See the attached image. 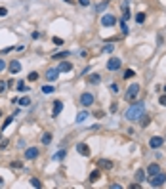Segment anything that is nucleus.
<instances>
[{
    "mask_svg": "<svg viewBox=\"0 0 166 189\" xmlns=\"http://www.w3.org/2000/svg\"><path fill=\"white\" fill-rule=\"evenodd\" d=\"M17 90H19V92H27L29 88H27V84H25L23 80H19V82H17Z\"/></svg>",
    "mask_w": 166,
    "mask_h": 189,
    "instance_id": "obj_32",
    "label": "nucleus"
},
{
    "mask_svg": "<svg viewBox=\"0 0 166 189\" xmlns=\"http://www.w3.org/2000/svg\"><path fill=\"white\" fill-rule=\"evenodd\" d=\"M8 16V8H0V17H6Z\"/></svg>",
    "mask_w": 166,
    "mask_h": 189,
    "instance_id": "obj_39",
    "label": "nucleus"
},
{
    "mask_svg": "<svg viewBox=\"0 0 166 189\" xmlns=\"http://www.w3.org/2000/svg\"><path fill=\"white\" fill-rule=\"evenodd\" d=\"M13 119H16V115H10V117H8V119H6V120H4V124H2V128H0V132H2V130H4V128H8V126L12 124V120H13Z\"/></svg>",
    "mask_w": 166,
    "mask_h": 189,
    "instance_id": "obj_26",
    "label": "nucleus"
},
{
    "mask_svg": "<svg viewBox=\"0 0 166 189\" xmlns=\"http://www.w3.org/2000/svg\"><path fill=\"white\" fill-rule=\"evenodd\" d=\"M145 19H147V16H145V13H143V12H140L138 13V16H136V23H145Z\"/></svg>",
    "mask_w": 166,
    "mask_h": 189,
    "instance_id": "obj_25",
    "label": "nucleus"
},
{
    "mask_svg": "<svg viewBox=\"0 0 166 189\" xmlns=\"http://www.w3.org/2000/svg\"><path fill=\"white\" fill-rule=\"evenodd\" d=\"M4 69H6V61L2 59V57H0V73H2Z\"/></svg>",
    "mask_w": 166,
    "mask_h": 189,
    "instance_id": "obj_40",
    "label": "nucleus"
},
{
    "mask_svg": "<svg viewBox=\"0 0 166 189\" xmlns=\"http://www.w3.org/2000/svg\"><path fill=\"white\" fill-rule=\"evenodd\" d=\"M136 75V73H134V69H126L124 71V75H122V77H124V78H132Z\"/></svg>",
    "mask_w": 166,
    "mask_h": 189,
    "instance_id": "obj_34",
    "label": "nucleus"
},
{
    "mask_svg": "<svg viewBox=\"0 0 166 189\" xmlns=\"http://www.w3.org/2000/svg\"><path fill=\"white\" fill-rule=\"evenodd\" d=\"M107 6H109V0H101V2L96 6V12H97V13H101V12L107 8Z\"/></svg>",
    "mask_w": 166,
    "mask_h": 189,
    "instance_id": "obj_16",
    "label": "nucleus"
},
{
    "mask_svg": "<svg viewBox=\"0 0 166 189\" xmlns=\"http://www.w3.org/2000/svg\"><path fill=\"white\" fill-rule=\"evenodd\" d=\"M31 185H33L34 189H40V187H42V184H40L38 178H31Z\"/></svg>",
    "mask_w": 166,
    "mask_h": 189,
    "instance_id": "obj_27",
    "label": "nucleus"
},
{
    "mask_svg": "<svg viewBox=\"0 0 166 189\" xmlns=\"http://www.w3.org/2000/svg\"><path fill=\"white\" fill-rule=\"evenodd\" d=\"M52 40H54V44H55V46H61V44H63V38H59V36H54Z\"/></svg>",
    "mask_w": 166,
    "mask_h": 189,
    "instance_id": "obj_36",
    "label": "nucleus"
},
{
    "mask_svg": "<svg viewBox=\"0 0 166 189\" xmlns=\"http://www.w3.org/2000/svg\"><path fill=\"white\" fill-rule=\"evenodd\" d=\"M65 157H67V151H65V149H59V151H57V153H55V161H63V159Z\"/></svg>",
    "mask_w": 166,
    "mask_h": 189,
    "instance_id": "obj_22",
    "label": "nucleus"
},
{
    "mask_svg": "<svg viewBox=\"0 0 166 189\" xmlns=\"http://www.w3.org/2000/svg\"><path fill=\"white\" fill-rule=\"evenodd\" d=\"M120 31H122V34H128V31H130L128 25H126V21H122V19H120Z\"/></svg>",
    "mask_w": 166,
    "mask_h": 189,
    "instance_id": "obj_30",
    "label": "nucleus"
},
{
    "mask_svg": "<svg viewBox=\"0 0 166 189\" xmlns=\"http://www.w3.org/2000/svg\"><path fill=\"white\" fill-rule=\"evenodd\" d=\"M8 69H10L12 75H17V73L21 71V63H19L17 59H12V61H10V65H8Z\"/></svg>",
    "mask_w": 166,
    "mask_h": 189,
    "instance_id": "obj_10",
    "label": "nucleus"
},
{
    "mask_svg": "<svg viewBox=\"0 0 166 189\" xmlns=\"http://www.w3.org/2000/svg\"><path fill=\"white\" fill-rule=\"evenodd\" d=\"M113 50H115V46H113V44H105V46H103V52H105V54H111Z\"/></svg>",
    "mask_w": 166,
    "mask_h": 189,
    "instance_id": "obj_35",
    "label": "nucleus"
},
{
    "mask_svg": "<svg viewBox=\"0 0 166 189\" xmlns=\"http://www.w3.org/2000/svg\"><path fill=\"white\" fill-rule=\"evenodd\" d=\"M164 181H166V174L161 172V174H155V176H151L149 185H151V187H162Z\"/></svg>",
    "mask_w": 166,
    "mask_h": 189,
    "instance_id": "obj_3",
    "label": "nucleus"
},
{
    "mask_svg": "<svg viewBox=\"0 0 166 189\" xmlns=\"http://www.w3.org/2000/svg\"><path fill=\"white\" fill-rule=\"evenodd\" d=\"M57 69H59V73H69V71H73V63L71 61H61Z\"/></svg>",
    "mask_w": 166,
    "mask_h": 189,
    "instance_id": "obj_12",
    "label": "nucleus"
},
{
    "mask_svg": "<svg viewBox=\"0 0 166 189\" xmlns=\"http://www.w3.org/2000/svg\"><path fill=\"white\" fill-rule=\"evenodd\" d=\"M17 103H19L21 107H27V105H31V98H29V96H23L21 99H17Z\"/></svg>",
    "mask_w": 166,
    "mask_h": 189,
    "instance_id": "obj_20",
    "label": "nucleus"
},
{
    "mask_svg": "<svg viewBox=\"0 0 166 189\" xmlns=\"http://www.w3.org/2000/svg\"><path fill=\"white\" fill-rule=\"evenodd\" d=\"M99 178H101V170H99V168H97V170H94V172L90 174V181H97Z\"/></svg>",
    "mask_w": 166,
    "mask_h": 189,
    "instance_id": "obj_21",
    "label": "nucleus"
},
{
    "mask_svg": "<svg viewBox=\"0 0 166 189\" xmlns=\"http://www.w3.org/2000/svg\"><path fill=\"white\" fill-rule=\"evenodd\" d=\"M99 170H111L113 168V161H105V159H101V161L97 162Z\"/></svg>",
    "mask_w": 166,
    "mask_h": 189,
    "instance_id": "obj_14",
    "label": "nucleus"
},
{
    "mask_svg": "<svg viewBox=\"0 0 166 189\" xmlns=\"http://www.w3.org/2000/svg\"><path fill=\"white\" fill-rule=\"evenodd\" d=\"M140 90H141L140 84H132V86L126 90L124 99H126V101H136V99H138V96H140Z\"/></svg>",
    "mask_w": 166,
    "mask_h": 189,
    "instance_id": "obj_2",
    "label": "nucleus"
},
{
    "mask_svg": "<svg viewBox=\"0 0 166 189\" xmlns=\"http://www.w3.org/2000/svg\"><path fill=\"white\" fill-rule=\"evenodd\" d=\"M115 23H117V19H115V16H111V13L101 16V25H103V27H113Z\"/></svg>",
    "mask_w": 166,
    "mask_h": 189,
    "instance_id": "obj_7",
    "label": "nucleus"
},
{
    "mask_svg": "<svg viewBox=\"0 0 166 189\" xmlns=\"http://www.w3.org/2000/svg\"><path fill=\"white\" fill-rule=\"evenodd\" d=\"M40 90H42V94H54L55 92V88H54V86H50V84H44Z\"/></svg>",
    "mask_w": 166,
    "mask_h": 189,
    "instance_id": "obj_24",
    "label": "nucleus"
},
{
    "mask_svg": "<svg viewBox=\"0 0 166 189\" xmlns=\"http://www.w3.org/2000/svg\"><path fill=\"white\" fill-rule=\"evenodd\" d=\"M37 157H38V149L37 147H29L25 151V159H27V161H34Z\"/></svg>",
    "mask_w": 166,
    "mask_h": 189,
    "instance_id": "obj_9",
    "label": "nucleus"
},
{
    "mask_svg": "<svg viewBox=\"0 0 166 189\" xmlns=\"http://www.w3.org/2000/svg\"><path fill=\"white\" fill-rule=\"evenodd\" d=\"M86 119H88V113H86V111H80V113L76 115V122H78V124H82Z\"/></svg>",
    "mask_w": 166,
    "mask_h": 189,
    "instance_id": "obj_19",
    "label": "nucleus"
},
{
    "mask_svg": "<svg viewBox=\"0 0 166 189\" xmlns=\"http://www.w3.org/2000/svg\"><path fill=\"white\" fill-rule=\"evenodd\" d=\"M37 78H38V73H34V71H33V73H29V75H27V80H29V82H34Z\"/></svg>",
    "mask_w": 166,
    "mask_h": 189,
    "instance_id": "obj_28",
    "label": "nucleus"
},
{
    "mask_svg": "<svg viewBox=\"0 0 166 189\" xmlns=\"http://www.w3.org/2000/svg\"><path fill=\"white\" fill-rule=\"evenodd\" d=\"M2 92H6V82L0 80V94H2Z\"/></svg>",
    "mask_w": 166,
    "mask_h": 189,
    "instance_id": "obj_42",
    "label": "nucleus"
},
{
    "mask_svg": "<svg viewBox=\"0 0 166 189\" xmlns=\"http://www.w3.org/2000/svg\"><path fill=\"white\" fill-rule=\"evenodd\" d=\"M122 67V59L120 57H111L109 61H107V71H118Z\"/></svg>",
    "mask_w": 166,
    "mask_h": 189,
    "instance_id": "obj_4",
    "label": "nucleus"
},
{
    "mask_svg": "<svg viewBox=\"0 0 166 189\" xmlns=\"http://www.w3.org/2000/svg\"><path fill=\"white\" fill-rule=\"evenodd\" d=\"M158 103L166 107V94H164V96H161V98H158Z\"/></svg>",
    "mask_w": 166,
    "mask_h": 189,
    "instance_id": "obj_38",
    "label": "nucleus"
},
{
    "mask_svg": "<svg viewBox=\"0 0 166 189\" xmlns=\"http://www.w3.org/2000/svg\"><path fill=\"white\" fill-rule=\"evenodd\" d=\"M0 115H2V109H0Z\"/></svg>",
    "mask_w": 166,
    "mask_h": 189,
    "instance_id": "obj_45",
    "label": "nucleus"
},
{
    "mask_svg": "<svg viewBox=\"0 0 166 189\" xmlns=\"http://www.w3.org/2000/svg\"><path fill=\"white\" fill-rule=\"evenodd\" d=\"M164 92H166V86H164Z\"/></svg>",
    "mask_w": 166,
    "mask_h": 189,
    "instance_id": "obj_46",
    "label": "nucleus"
},
{
    "mask_svg": "<svg viewBox=\"0 0 166 189\" xmlns=\"http://www.w3.org/2000/svg\"><path fill=\"white\" fill-rule=\"evenodd\" d=\"M63 111V101H54V109H52V117H57Z\"/></svg>",
    "mask_w": 166,
    "mask_h": 189,
    "instance_id": "obj_13",
    "label": "nucleus"
},
{
    "mask_svg": "<svg viewBox=\"0 0 166 189\" xmlns=\"http://www.w3.org/2000/svg\"><path fill=\"white\" fill-rule=\"evenodd\" d=\"M88 82H90V84H99V82H101V77L94 73V75H90V77H88Z\"/></svg>",
    "mask_w": 166,
    "mask_h": 189,
    "instance_id": "obj_17",
    "label": "nucleus"
},
{
    "mask_svg": "<svg viewBox=\"0 0 166 189\" xmlns=\"http://www.w3.org/2000/svg\"><path fill=\"white\" fill-rule=\"evenodd\" d=\"M57 77H59V69H48L46 71V80L48 82H55Z\"/></svg>",
    "mask_w": 166,
    "mask_h": 189,
    "instance_id": "obj_8",
    "label": "nucleus"
},
{
    "mask_svg": "<svg viewBox=\"0 0 166 189\" xmlns=\"http://www.w3.org/2000/svg\"><path fill=\"white\" fill-rule=\"evenodd\" d=\"M78 4L84 6V8H88V6H90V0H78Z\"/></svg>",
    "mask_w": 166,
    "mask_h": 189,
    "instance_id": "obj_37",
    "label": "nucleus"
},
{
    "mask_svg": "<svg viewBox=\"0 0 166 189\" xmlns=\"http://www.w3.org/2000/svg\"><path fill=\"white\" fill-rule=\"evenodd\" d=\"M143 115H145V105L141 101H132V105L126 111V119L128 120H140Z\"/></svg>",
    "mask_w": 166,
    "mask_h": 189,
    "instance_id": "obj_1",
    "label": "nucleus"
},
{
    "mask_svg": "<svg viewBox=\"0 0 166 189\" xmlns=\"http://www.w3.org/2000/svg\"><path fill=\"white\" fill-rule=\"evenodd\" d=\"M63 2H67V4H73V2H75V0H63Z\"/></svg>",
    "mask_w": 166,
    "mask_h": 189,
    "instance_id": "obj_43",
    "label": "nucleus"
},
{
    "mask_svg": "<svg viewBox=\"0 0 166 189\" xmlns=\"http://www.w3.org/2000/svg\"><path fill=\"white\" fill-rule=\"evenodd\" d=\"M4 185V180H2V176H0V187H2Z\"/></svg>",
    "mask_w": 166,
    "mask_h": 189,
    "instance_id": "obj_44",
    "label": "nucleus"
},
{
    "mask_svg": "<svg viewBox=\"0 0 166 189\" xmlns=\"http://www.w3.org/2000/svg\"><path fill=\"white\" fill-rule=\"evenodd\" d=\"M162 143H164V137L153 136V137L149 140V147H151V149H158V147H162Z\"/></svg>",
    "mask_w": 166,
    "mask_h": 189,
    "instance_id": "obj_6",
    "label": "nucleus"
},
{
    "mask_svg": "<svg viewBox=\"0 0 166 189\" xmlns=\"http://www.w3.org/2000/svg\"><path fill=\"white\" fill-rule=\"evenodd\" d=\"M80 105L82 107H90V105H94V96L90 92H84L82 96H80Z\"/></svg>",
    "mask_w": 166,
    "mask_h": 189,
    "instance_id": "obj_5",
    "label": "nucleus"
},
{
    "mask_svg": "<svg viewBox=\"0 0 166 189\" xmlns=\"http://www.w3.org/2000/svg\"><path fill=\"white\" fill-rule=\"evenodd\" d=\"M76 151H78L82 157H90V147H88L86 143H78V145H76Z\"/></svg>",
    "mask_w": 166,
    "mask_h": 189,
    "instance_id": "obj_11",
    "label": "nucleus"
},
{
    "mask_svg": "<svg viewBox=\"0 0 166 189\" xmlns=\"http://www.w3.org/2000/svg\"><path fill=\"white\" fill-rule=\"evenodd\" d=\"M147 174H149V176H155V174H161V166H158V164H149L147 166Z\"/></svg>",
    "mask_w": 166,
    "mask_h": 189,
    "instance_id": "obj_15",
    "label": "nucleus"
},
{
    "mask_svg": "<svg viewBox=\"0 0 166 189\" xmlns=\"http://www.w3.org/2000/svg\"><path fill=\"white\" fill-rule=\"evenodd\" d=\"M136 181H138V184H140V181H145V170H138V172H136Z\"/></svg>",
    "mask_w": 166,
    "mask_h": 189,
    "instance_id": "obj_23",
    "label": "nucleus"
},
{
    "mask_svg": "<svg viewBox=\"0 0 166 189\" xmlns=\"http://www.w3.org/2000/svg\"><path fill=\"white\" fill-rule=\"evenodd\" d=\"M71 52H61V54H55L54 55V59H65V57H69Z\"/></svg>",
    "mask_w": 166,
    "mask_h": 189,
    "instance_id": "obj_29",
    "label": "nucleus"
},
{
    "mask_svg": "<svg viewBox=\"0 0 166 189\" xmlns=\"http://www.w3.org/2000/svg\"><path fill=\"white\" fill-rule=\"evenodd\" d=\"M10 166H12V168H16V170H19V168H23V162H21V161H13Z\"/></svg>",
    "mask_w": 166,
    "mask_h": 189,
    "instance_id": "obj_33",
    "label": "nucleus"
},
{
    "mask_svg": "<svg viewBox=\"0 0 166 189\" xmlns=\"http://www.w3.org/2000/svg\"><path fill=\"white\" fill-rule=\"evenodd\" d=\"M111 92L113 94H118V86L117 84H111Z\"/></svg>",
    "mask_w": 166,
    "mask_h": 189,
    "instance_id": "obj_41",
    "label": "nucleus"
},
{
    "mask_svg": "<svg viewBox=\"0 0 166 189\" xmlns=\"http://www.w3.org/2000/svg\"><path fill=\"white\" fill-rule=\"evenodd\" d=\"M40 141L44 143V145H50V143H52V134H50V132H46V134H42V137H40Z\"/></svg>",
    "mask_w": 166,
    "mask_h": 189,
    "instance_id": "obj_18",
    "label": "nucleus"
},
{
    "mask_svg": "<svg viewBox=\"0 0 166 189\" xmlns=\"http://www.w3.org/2000/svg\"><path fill=\"white\" fill-rule=\"evenodd\" d=\"M140 120H141V126H143V128H145V126H149V122H151V119L147 117V115H143V117H141Z\"/></svg>",
    "mask_w": 166,
    "mask_h": 189,
    "instance_id": "obj_31",
    "label": "nucleus"
}]
</instances>
